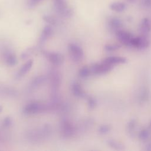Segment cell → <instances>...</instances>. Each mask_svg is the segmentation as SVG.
<instances>
[{
  "label": "cell",
  "mask_w": 151,
  "mask_h": 151,
  "mask_svg": "<svg viewBox=\"0 0 151 151\" xmlns=\"http://www.w3.org/2000/svg\"><path fill=\"white\" fill-rule=\"evenodd\" d=\"M110 8L114 11L117 12H121L124 11L126 8V5L121 2H113L110 5Z\"/></svg>",
  "instance_id": "15"
},
{
  "label": "cell",
  "mask_w": 151,
  "mask_h": 151,
  "mask_svg": "<svg viewBox=\"0 0 151 151\" xmlns=\"http://www.w3.org/2000/svg\"><path fill=\"white\" fill-rule=\"evenodd\" d=\"M5 61L6 64L9 66H14L18 63L16 56L12 53H7L5 55Z\"/></svg>",
  "instance_id": "17"
},
{
  "label": "cell",
  "mask_w": 151,
  "mask_h": 151,
  "mask_svg": "<svg viewBox=\"0 0 151 151\" xmlns=\"http://www.w3.org/2000/svg\"><path fill=\"white\" fill-rule=\"evenodd\" d=\"M113 68V65H110L106 63L93 64L90 68L91 73L95 75L105 74Z\"/></svg>",
  "instance_id": "3"
},
{
  "label": "cell",
  "mask_w": 151,
  "mask_h": 151,
  "mask_svg": "<svg viewBox=\"0 0 151 151\" xmlns=\"http://www.w3.org/2000/svg\"><path fill=\"white\" fill-rule=\"evenodd\" d=\"M150 42L149 39L147 38V35H142V36L133 37L131 41L130 45L135 48L143 49L147 48L149 45Z\"/></svg>",
  "instance_id": "7"
},
{
  "label": "cell",
  "mask_w": 151,
  "mask_h": 151,
  "mask_svg": "<svg viewBox=\"0 0 151 151\" xmlns=\"http://www.w3.org/2000/svg\"><path fill=\"white\" fill-rule=\"evenodd\" d=\"M32 65H33V60L32 59H30L28 61H27L19 68V70H18V72L15 75V78H19L21 77L24 76L25 74H26L29 71V70L31 68Z\"/></svg>",
  "instance_id": "9"
},
{
  "label": "cell",
  "mask_w": 151,
  "mask_h": 151,
  "mask_svg": "<svg viewBox=\"0 0 151 151\" xmlns=\"http://www.w3.org/2000/svg\"><path fill=\"white\" fill-rule=\"evenodd\" d=\"M68 50L73 61L80 62L82 60L84 56V52L81 47L74 44H70L68 45Z\"/></svg>",
  "instance_id": "4"
},
{
  "label": "cell",
  "mask_w": 151,
  "mask_h": 151,
  "mask_svg": "<svg viewBox=\"0 0 151 151\" xmlns=\"http://www.w3.org/2000/svg\"><path fill=\"white\" fill-rule=\"evenodd\" d=\"M87 102H88V107L90 109H93L96 107V100L92 97H88L87 98Z\"/></svg>",
  "instance_id": "25"
},
{
  "label": "cell",
  "mask_w": 151,
  "mask_h": 151,
  "mask_svg": "<svg viewBox=\"0 0 151 151\" xmlns=\"http://www.w3.org/2000/svg\"><path fill=\"white\" fill-rule=\"evenodd\" d=\"M71 90L73 95L77 97H86V94L82 88L81 85L77 82L73 83L71 86Z\"/></svg>",
  "instance_id": "12"
},
{
  "label": "cell",
  "mask_w": 151,
  "mask_h": 151,
  "mask_svg": "<svg viewBox=\"0 0 151 151\" xmlns=\"http://www.w3.org/2000/svg\"><path fill=\"white\" fill-rule=\"evenodd\" d=\"M136 124V122L134 119H132L128 123L127 125V130L129 133L133 132L135 129Z\"/></svg>",
  "instance_id": "26"
},
{
  "label": "cell",
  "mask_w": 151,
  "mask_h": 151,
  "mask_svg": "<svg viewBox=\"0 0 151 151\" xmlns=\"http://www.w3.org/2000/svg\"><path fill=\"white\" fill-rule=\"evenodd\" d=\"M91 73L90 68H89L88 67H87L86 66H84V67L81 68L78 71L79 76L83 78H86L88 77Z\"/></svg>",
  "instance_id": "20"
},
{
  "label": "cell",
  "mask_w": 151,
  "mask_h": 151,
  "mask_svg": "<svg viewBox=\"0 0 151 151\" xmlns=\"http://www.w3.org/2000/svg\"><path fill=\"white\" fill-rule=\"evenodd\" d=\"M116 36L117 40L123 45L126 46H131L130 43L133 37L129 32L120 29L116 31Z\"/></svg>",
  "instance_id": "6"
},
{
  "label": "cell",
  "mask_w": 151,
  "mask_h": 151,
  "mask_svg": "<svg viewBox=\"0 0 151 151\" xmlns=\"http://www.w3.org/2000/svg\"><path fill=\"white\" fill-rule=\"evenodd\" d=\"M142 4L144 6L149 7L151 5V0H142Z\"/></svg>",
  "instance_id": "30"
},
{
  "label": "cell",
  "mask_w": 151,
  "mask_h": 151,
  "mask_svg": "<svg viewBox=\"0 0 151 151\" xmlns=\"http://www.w3.org/2000/svg\"><path fill=\"white\" fill-rule=\"evenodd\" d=\"M53 29L50 25H46L43 28L40 37L39 42L40 44H43L45 42L52 34Z\"/></svg>",
  "instance_id": "10"
},
{
  "label": "cell",
  "mask_w": 151,
  "mask_h": 151,
  "mask_svg": "<svg viewBox=\"0 0 151 151\" xmlns=\"http://www.w3.org/2000/svg\"><path fill=\"white\" fill-rule=\"evenodd\" d=\"M42 0H27V6L30 8H34L35 7L38 3H40Z\"/></svg>",
  "instance_id": "28"
},
{
  "label": "cell",
  "mask_w": 151,
  "mask_h": 151,
  "mask_svg": "<svg viewBox=\"0 0 151 151\" xmlns=\"http://www.w3.org/2000/svg\"><path fill=\"white\" fill-rule=\"evenodd\" d=\"M107 143L110 147L116 150H122L124 147V146L123 144H122L120 142L115 140H113V139L109 140L107 141Z\"/></svg>",
  "instance_id": "19"
},
{
  "label": "cell",
  "mask_w": 151,
  "mask_h": 151,
  "mask_svg": "<svg viewBox=\"0 0 151 151\" xmlns=\"http://www.w3.org/2000/svg\"><path fill=\"white\" fill-rule=\"evenodd\" d=\"M109 25L111 29H114L116 31L120 29V28L122 27V22L120 19L117 18H113L109 21Z\"/></svg>",
  "instance_id": "18"
},
{
  "label": "cell",
  "mask_w": 151,
  "mask_h": 151,
  "mask_svg": "<svg viewBox=\"0 0 151 151\" xmlns=\"http://www.w3.org/2000/svg\"><path fill=\"white\" fill-rule=\"evenodd\" d=\"M150 136V132L147 129H143L139 134V138L143 141L147 140Z\"/></svg>",
  "instance_id": "22"
},
{
  "label": "cell",
  "mask_w": 151,
  "mask_h": 151,
  "mask_svg": "<svg viewBox=\"0 0 151 151\" xmlns=\"http://www.w3.org/2000/svg\"><path fill=\"white\" fill-rule=\"evenodd\" d=\"M34 52V48L32 47H30L27 48L25 51H24L21 54V58L22 60H25L27 59L31 55H32Z\"/></svg>",
  "instance_id": "21"
},
{
  "label": "cell",
  "mask_w": 151,
  "mask_h": 151,
  "mask_svg": "<svg viewBox=\"0 0 151 151\" xmlns=\"http://www.w3.org/2000/svg\"><path fill=\"white\" fill-rule=\"evenodd\" d=\"M128 1H134V0H128Z\"/></svg>",
  "instance_id": "34"
},
{
  "label": "cell",
  "mask_w": 151,
  "mask_h": 151,
  "mask_svg": "<svg viewBox=\"0 0 151 151\" xmlns=\"http://www.w3.org/2000/svg\"><path fill=\"white\" fill-rule=\"evenodd\" d=\"M149 127L150 129H151V122H150V124H149Z\"/></svg>",
  "instance_id": "33"
},
{
  "label": "cell",
  "mask_w": 151,
  "mask_h": 151,
  "mask_svg": "<svg viewBox=\"0 0 151 151\" xmlns=\"http://www.w3.org/2000/svg\"><path fill=\"white\" fill-rule=\"evenodd\" d=\"M120 48V45L118 44H106L104 47V50L107 52L114 51L119 50Z\"/></svg>",
  "instance_id": "23"
},
{
  "label": "cell",
  "mask_w": 151,
  "mask_h": 151,
  "mask_svg": "<svg viewBox=\"0 0 151 151\" xmlns=\"http://www.w3.org/2000/svg\"><path fill=\"white\" fill-rule=\"evenodd\" d=\"M12 121L11 118L9 116H7L3 120V125L5 127H9L12 124Z\"/></svg>",
  "instance_id": "29"
},
{
  "label": "cell",
  "mask_w": 151,
  "mask_h": 151,
  "mask_svg": "<svg viewBox=\"0 0 151 151\" xmlns=\"http://www.w3.org/2000/svg\"><path fill=\"white\" fill-rule=\"evenodd\" d=\"M47 107L41 103L33 102L26 105L22 110L24 114L27 115L34 114L39 112H41L47 109Z\"/></svg>",
  "instance_id": "2"
},
{
  "label": "cell",
  "mask_w": 151,
  "mask_h": 151,
  "mask_svg": "<svg viewBox=\"0 0 151 151\" xmlns=\"http://www.w3.org/2000/svg\"><path fill=\"white\" fill-rule=\"evenodd\" d=\"M61 129L62 134L65 137H71L75 132V129L73 125L66 119H64L61 122Z\"/></svg>",
  "instance_id": "8"
},
{
  "label": "cell",
  "mask_w": 151,
  "mask_h": 151,
  "mask_svg": "<svg viewBox=\"0 0 151 151\" xmlns=\"http://www.w3.org/2000/svg\"><path fill=\"white\" fill-rule=\"evenodd\" d=\"M110 130V127L108 125H102L99 128V132L100 134H107Z\"/></svg>",
  "instance_id": "24"
},
{
  "label": "cell",
  "mask_w": 151,
  "mask_h": 151,
  "mask_svg": "<svg viewBox=\"0 0 151 151\" xmlns=\"http://www.w3.org/2000/svg\"><path fill=\"white\" fill-rule=\"evenodd\" d=\"M146 150H151V142L147 143L146 146Z\"/></svg>",
  "instance_id": "31"
},
{
  "label": "cell",
  "mask_w": 151,
  "mask_h": 151,
  "mask_svg": "<svg viewBox=\"0 0 151 151\" xmlns=\"http://www.w3.org/2000/svg\"><path fill=\"white\" fill-rule=\"evenodd\" d=\"M54 8L56 12L61 17L68 18L71 16V10L68 7L64 0H54Z\"/></svg>",
  "instance_id": "1"
},
{
  "label": "cell",
  "mask_w": 151,
  "mask_h": 151,
  "mask_svg": "<svg viewBox=\"0 0 151 151\" xmlns=\"http://www.w3.org/2000/svg\"><path fill=\"white\" fill-rule=\"evenodd\" d=\"M44 55L48 59V60L53 65H61L64 61V57L63 54L59 52H49L44 51Z\"/></svg>",
  "instance_id": "5"
},
{
  "label": "cell",
  "mask_w": 151,
  "mask_h": 151,
  "mask_svg": "<svg viewBox=\"0 0 151 151\" xmlns=\"http://www.w3.org/2000/svg\"><path fill=\"white\" fill-rule=\"evenodd\" d=\"M2 109H3V108H2V107L1 106H0V113L2 111Z\"/></svg>",
  "instance_id": "32"
},
{
  "label": "cell",
  "mask_w": 151,
  "mask_h": 151,
  "mask_svg": "<svg viewBox=\"0 0 151 151\" xmlns=\"http://www.w3.org/2000/svg\"><path fill=\"white\" fill-rule=\"evenodd\" d=\"M151 30V24L149 19L147 18H143L140 25V31L144 35H147Z\"/></svg>",
  "instance_id": "13"
},
{
  "label": "cell",
  "mask_w": 151,
  "mask_h": 151,
  "mask_svg": "<svg viewBox=\"0 0 151 151\" xmlns=\"http://www.w3.org/2000/svg\"><path fill=\"white\" fill-rule=\"evenodd\" d=\"M47 79V77L45 76L41 75V76H38L35 77H34L31 82V86L32 87H37L43 84L44 82L46 81Z\"/></svg>",
  "instance_id": "16"
},
{
  "label": "cell",
  "mask_w": 151,
  "mask_h": 151,
  "mask_svg": "<svg viewBox=\"0 0 151 151\" xmlns=\"http://www.w3.org/2000/svg\"><path fill=\"white\" fill-rule=\"evenodd\" d=\"M44 20L51 25H55L57 22L56 19L51 16H45L44 17Z\"/></svg>",
  "instance_id": "27"
},
{
  "label": "cell",
  "mask_w": 151,
  "mask_h": 151,
  "mask_svg": "<svg viewBox=\"0 0 151 151\" xmlns=\"http://www.w3.org/2000/svg\"><path fill=\"white\" fill-rule=\"evenodd\" d=\"M51 81L52 86L53 87V90H56V88L60 86L61 81V76L58 72L53 71L51 74Z\"/></svg>",
  "instance_id": "14"
},
{
  "label": "cell",
  "mask_w": 151,
  "mask_h": 151,
  "mask_svg": "<svg viewBox=\"0 0 151 151\" xmlns=\"http://www.w3.org/2000/svg\"><path fill=\"white\" fill-rule=\"evenodd\" d=\"M126 58L122 57H117V56H111L106 58L103 62L109 64L111 65H114L115 64H123L126 62Z\"/></svg>",
  "instance_id": "11"
}]
</instances>
